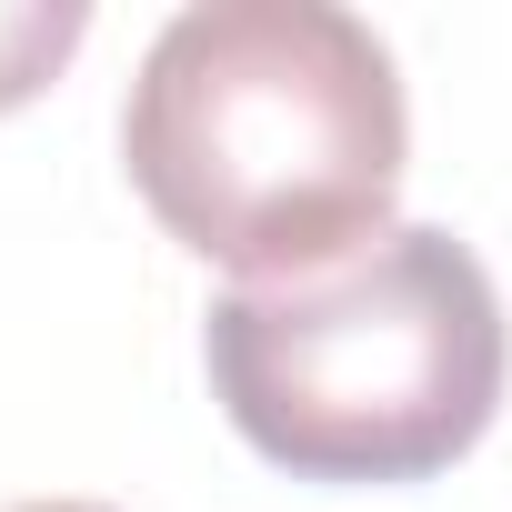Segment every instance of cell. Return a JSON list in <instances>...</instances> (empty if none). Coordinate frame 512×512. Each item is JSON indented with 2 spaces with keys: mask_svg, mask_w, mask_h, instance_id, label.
Masks as SVG:
<instances>
[{
  "mask_svg": "<svg viewBox=\"0 0 512 512\" xmlns=\"http://www.w3.org/2000/svg\"><path fill=\"white\" fill-rule=\"evenodd\" d=\"M81 31H91L81 0H0V111H21L81 51Z\"/></svg>",
  "mask_w": 512,
  "mask_h": 512,
  "instance_id": "cell-3",
  "label": "cell"
},
{
  "mask_svg": "<svg viewBox=\"0 0 512 512\" xmlns=\"http://www.w3.org/2000/svg\"><path fill=\"white\" fill-rule=\"evenodd\" d=\"M402 151V71L332 0H191L121 101L131 191L181 251L241 272V292L372 251L402 201Z\"/></svg>",
  "mask_w": 512,
  "mask_h": 512,
  "instance_id": "cell-1",
  "label": "cell"
},
{
  "mask_svg": "<svg viewBox=\"0 0 512 512\" xmlns=\"http://www.w3.org/2000/svg\"><path fill=\"white\" fill-rule=\"evenodd\" d=\"M21 512H111V502H21Z\"/></svg>",
  "mask_w": 512,
  "mask_h": 512,
  "instance_id": "cell-4",
  "label": "cell"
},
{
  "mask_svg": "<svg viewBox=\"0 0 512 512\" xmlns=\"http://www.w3.org/2000/svg\"><path fill=\"white\" fill-rule=\"evenodd\" d=\"M201 362L231 432L292 482H422L492 432L512 332L472 241L392 221L312 282L221 292Z\"/></svg>",
  "mask_w": 512,
  "mask_h": 512,
  "instance_id": "cell-2",
  "label": "cell"
}]
</instances>
